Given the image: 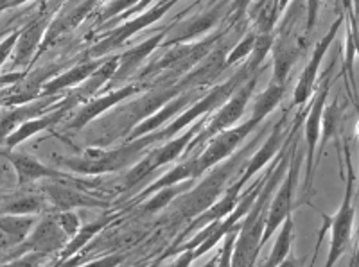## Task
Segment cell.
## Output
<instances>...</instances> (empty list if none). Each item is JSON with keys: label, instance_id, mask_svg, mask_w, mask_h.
Segmentation results:
<instances>
[{"label": "cell", "instance_id": "8992f818", "mask_svg": "<svg viewBox=\"0 0 359 267\" xmlns=\"http://www.w3.org/2000/svg\"><path fill=\"white\" fill-rule=\"evenodd\" d=\"M198 131H200V125L192 128V130H189L187 133H184L182 137H178V138H175V140L168 142L165 146L160 147V149L151 151V153L147 154L146 158L140 160V162L137 163V165H135L130 172H128L126 179H124V186H126V189H131V186H135L137 183L142 182L146 176L151 174L155 169H158V167L172 162V160H178L180 154L184 153L185 147L191 144L192 137H194Z\"/></svg>", "mask_w": 359, "mask_h": 267}, {"label": "cell", "instance_id": "484cf974", "mask_svg": "<svg viewBox=\"0 0 359 267\" xmlns=\"http://www.w3.org/2000/svg\"><path fill=\"white\" fill-rule=\"evenodd\" d=\"M45 196L27 194L18 192L8 198H0V214H17V215H34L45 210Z\"/></svg>", "mask_w": 359, "mask_h": 267}, {"label": "cell", "instance_id": "83f0119b", "mask_svg": "<svg viewBox=\"0 0 359 267\" xmlns=\"http://www.w3.org/2000/svg\"><path fill=\"white\" fill-rule=\"evenodd\" d=\"M163 40V33L156 34V36L149 38V40H146L144 43L137 45V47H133V49H130L128 53H124L123 56L118 57V67L117 70H115L114 77H117V79H123V77H126L128 74L131 72V70H135L137 67L142 63L144 60H146L149 54L155 50V47H158L160 41Z\"/></svg>", "mask_w": 359, "mask_h": 267}, {"label": "cell", "instance_id": "5b68a950", "mask_svg": "<svg viewBox=\"0 0 359 267\" xmlns=\"http://www.w3.org/2000/svg\"><path fill=\"white\" fill-rule=\"evenodd\" d=\"M290 162L291 167L290 170H286L284 174V182L278 186L277 196L271 201V207L268 208V215H266V224L264 231H262V239H261V247L264 246L269 240V237L273 235V231L278 230V226L282 224V221L291 214V208H293V194H294V186H297L298 182V172H300V163H302V158L300 154L297 153V144L293 146L290 154Z\"/></svg>", "mask_w": 359, "mask_h": 267}, {"label": "cell", "instance_id": "ee69618b", "mask_svg": "<svg viewBox=\"0 0 359 267\" xmlns=\"http://www.w3.org/2000/svg\"><path fill=\"white\" fill-rule=\"evenodd\" d=\"M149 4H151V0H140V2H137V4L133 6V8L128 9V15H133V13L144 11V8H147Z\"/></svg>", "mask_w": 359, "mask_h": 267}, {"label": "cell", "instance_id": "d590c367", "mask_svg": "<svg viewBox=\"0 0 359 267\" xmlns=\"http://www.w3.org/2000/svg\"><path fill=\"white\" fill-rule=\"evenodd\" d=\"M216 18H217L216 13H207V15H203V17H198L196 20H192L191 24L185 27V33L180 34L175 41L176 43H178V41H187L191 40V38L198 36V34L205 33V31H208V29L212 27Z\"/></svg>", "mask_w": 359, "mask_h": 267}, {"label": "cell", "instance_id": "9a60e30c", "mask_svg": "<svg viewBox=\"0 0 359 267\" xmlns=\"http://www.w3.org/2000/svg\"><path fill=\"white\" fill-rule=\"evenodd\" d=\"M343 24V17H338V20L332 24L331 31L322 38L318 45H316V49H314L313 57L307 63L306 70L302 72V77H300V83H298L297 90H294V104H304V102L309 99L311 92L314 88V81H316V74H318L320 63H322V57L325 56L327 49L331 47L332 40L336 38V33H338V29L341 27Z\"/></svg>", "mask_w": 359, "mask_h": 267}, {"label": "cell", "instance_id": "ba28073f", "mask_svg": "<svg viewBox=\"0 0 359 267\" xmlns=\"http://www.w3.org/2000/svg\"><path fill=\"white\" fill-rule=\"evenodd\" d=\"M354 183L355 176L352 170L351 163H348V182L347 191H345V198H343L341 207H339L338 214L332 219V240H331V251H329V262L327 266H334L336 260L343 255V251L348 247L352 235V223H354Z\"/></svg>", "mask_w": 359, "mask_h": 267}, {"label": "cell", "instance_id": "9c48e42d", "mask_svg": "<svg viewBox=\"0 0 359 267\" xmlns=\"http://www.w3.org/2000/svg\"><path fill=\"white\" fill-rule=\"evenodd\" d=\"M255 81H257V74L250 77V81L246 83V85L237 86L239 90L233 93L232 97H229L224 101V104L221 106V109L216 114V117H214L212 122L205 128L203 133L198 137L196 142L189 144V146L196 147L200 142H207V140H210L214 135H217L219 131L226 130V128H230L232 124H236V122L239 121V117L243 115V111H245L246 102L252 97L253 88H255Z\"/></svg>", "mask_w": 359, "mask_h": 267}, {"label": "cell", "instance_id": "7a4b0ae2", "mask_svg": "<svg viewBox=\"0 0 359 267\" xmlns=\"http://www.w3.org/2000/svg\"><path fill=\"white\" fill-rule=\"evenodd\" d=\"M146 144L142 138H137V142L126 144V146L118 147L114 151H102V149H88L83 156H62V154H54L50 156L56 165L65 167L72 170L76 174L86 176H97L107 174V172H115L124 167L130 165L137 156L144 151Z\"/></svg>", "mask_w": 359, "mask_h": 267}, {"label": "cell", "instance_id": "1f68e13d", "mask_svg": "<svg viewBox=\"0 0 359 267\" xmlns=\"http://www.w3.org/2000/svg\"><path fill=\"white\" fill-rule=\"evenodd\" d=\"M278 11H280L278 0H259L257 4L250 8V17L257 25L259 34H269V31L273 29L275 22H277Z\"/></svg>", "mask_w": 359, "mask_h": 267}, {"label": "cell", "instance_id": "6da1fadb", "mask_svg": "<svg viewBox=\"0 0 359 267\" xmlns=\"http://www.w3.org/2000/svg\"><path fill=\"white\" fill-rule=\"evenodd\" d=\"M278 158H280V162H278L277 167L269 169L268 178H266L261 192H259L252 208L245 215V221L239 226V235H237L232 256H230V266H252L257 259V253L261 251V239L262 231H264L266 215H268L269 199H271V194L277 189L278 182L286 174L290 154L280 153Z\"/></svg>", "mask_w": 359, "mask_h": 267}, {"label": "cell", "instance_id": "52a82bcc", "mask_svg": "<svg viewBox=\"0 0 359 267\" xmlns=\"http://www.w3.org/2000/svg\"><path fill=\"white\" fill-rule=\"evenodd\" d=\"M259 118L252 117L250 121H246L245 124H241L239 128H226V130L219 131L217 135H214L210 138V144H208L207 149L198 156L200 160V167L203 172L210 170L212 167H216L217 163L223 162L224 158H229L230 154L237 149V146L245 140V137H248L255 125H259Z\"/></svg>", "mask_w": 359, "mask_h": 267}, {"label": "cell", "instance_id": "836d02e7", "mask_svg": "<svg viewBox=\"0 0 359 267\" xmlns=\"http://www.w3.org/2000/svg\"><path fill=\"white\" fill-rule=\"evenodd\" d=\"M192 185V179L189 182H182V183H175V185H169V186H163V189H158L156 194L153 198L147 199L146 203L142 205V212H158L163 210L165 207H169V203L175 201L180 194H184L187 191L189 186Z\"/></svg>", "mask_w": 359, "mask_h": 267}, {"label": "cell", "instance_id": "60d3db41", "mask_svg": "<svg viewBox=\"0 0 359 267\" xmlns=\"http://www.w3.org/2000/svg\"><path fill=\"white\" fill-rule=\"evenodd\" d=\"M192 260H194V251H192V249H185V251H184V255L180 256V259L175 262V266H176V267L189 266V263H191Z\"/></svg>", "mask_w": 359, "mask_h": 267}, {"label": "cell", "instance_id": "7bdbcfd3", "mask_svg": "<svg viewBox=\"0 0 359 267\" xmlns=\"http://www.w3.org/2000/svg\"><path fill=\"white\" fill-rule=\"evenodd\" d=\"M250 2H252V0H233L232 11L233 13H243L246 8H248Z\"/></svg>", "mask_w": 359, "mask_h": 267}, {"label": "cell", "instance_id": "ffe728a7", "mask_svg": "<svg viewBox=\"0 0 359 267\" xmlns=\"http://www.w3.org/2000/svg\"><path fill=\"white\" fill-rule=\"evenodd\" d=\"M95 2H97V0H83L81 4H78L74 9H70V11L63 13L62 17L56 18V20L47 27L43 40H41V45L53 43L56 38L63 36V34L70 33L72 29L78 27V25L85 20L86 15L94 9Z\"/></svg>", "mask_w": 359, "mask_h": 267}, {"label": "cell", "instance_id": "5bb4252c", "mask_svg": "<svg viewBox=\"0 0 359 267\" xmlns=\"http://www.w3.org/2000/svg\"><path fill=\"white\" fill-rule=\"evenodd\" d=\"M331 88V81L329 76L325 77L322 88H320L318 95L314 99L311 114L306 122V140H307V170H306V189L311 191V183H313V172H314V151H316V144L320 138V124H322V114L323 106H325L327 93Z\"/></svg>", "mask_w": 359, "mask_h": 267}, {"label": "cell", "instance_id": "e0dca14e", "mask_svg": "<svg viewBox=\"0 0 359 267\" xmlns=\"http://www.w3.org/2000/svg\"><path fill=\"white\" fill-rule=\"evenodd\" d=\"M45 22L43 18H38L33 24H29L27 27L22 29L18 33V40L15 43V49H13V67H25L29 61L33 60L34 53L41 45V40L45 36Z\"/></svg>", "mask_w": 359, "mask_h": 267}, {"label": "cell", "instance_id": "8d00e7d4", "mask_svg": "<svg viewBox=\"0 0 359 267\" xmlns=\"http://www.w3.org/2000/svg\"><path fill=\"white\" fill-rule=\"evenodd\" d=\"M56 219H57V223H60V226L63 228V231L69 235L70 239H72L74 235L78 233L79 228H81L79 217L76 215V212L74 210H62L56 215Z\"/></svg>", "mask_w": 359, "mask_h": 267}, {"label": "cell", "instance_id": "ac0fdd59", "mask_svg": "<svg viewBox=\"0 0 359 267\" xmlns=\"http://www.w3.org/2000/svg\"><path fill=\"white\" fill-rule=\"evenodd\" d=\"M139 90L140 88L137 85H130V86H124V88L117 90V92L108 93V95H104V97H99V99H95V101H90L88 104H85V108H83L81 111L76 115V118L70 122V128H74V130H81L83 125L88 124L90 121H94L95 117H99L101 114H104V111H107V109H110L111 106H115L117 102H123L124 99L130 97V95H133V93H137Z\"/></svg>", "mask_w": 359, "mask_h": 267}, {"label": "cell", "instance_id": "7402d4cb", "mask_svg": "<svg viewBox=\"0 0 359 267\" xmlns=\"http://www.w3.org/2000/svg\"><path fill=\"white\" fill-rule=\"evenodd\" d=\"M275 54V63H273V81L278 85H284L287 79V74H290L291 67H293L294 61L298 60L300 53H302V43L297 40H291V38H284L277 41V45L271 47Z\"/></svg>", "mask_w": 359, "mask_h": 267}, {"label": "cell", "instance_id": "cb8c5ba5", "mask_svg": "<svg viewBox=\"0 0 359 267\" xmlns=\"http://www.w3.org/2000/svg\"><path fill=\"white\" fill-rule=\"evenodd\" d=\"M99 67H101V61H86V63L74 67V69L67 70L65 74H62L60 77H56V79H53V81H49L47 85L41 86L40 95L41 97H50V95H54V93L60 92V90L79 85V83H83L85 79H88Z\"/></svg>", "mask_w": 359, "mask_h": 267}, {"label": "cell", "instance_id": "603a6c76", "mask_svg": "<svg viewBox=\"0 0 359 267\" xmlns=\"http://www.w3.org/2000/svg\"><path fill=\"white\" fill-rule=\"evenodd\" d=\"M70 104H72V102H69V104L63 106V108L57 109V111H54V114L45 115V117L41 115V117H34V118H29V121H25L24 124L18 125L17 130L13 131V133L6 138L4 146L8 147V149H13V147H17L18 144H22L24 140H27L29 137H34L38 131H43V130H47L49 125L56 124V122L67 114V108H69Z\"/></svg>", "mask_w": 359, "mask_h": 267}, {"label": "cell", "instance_id": "7c38bea8", "mask_svg": "<svg viewBox=\"0 0 359 267\" xmlns=\"http://www.w3.org/2000/svg\"><path fill=\"white\" fill-rule=\"evenodd\" d=\"M175 4H176V0H165V2L155 6V8L149 9V11L142 13L140 17L126 22L124 25H121V27L115 29L110 38H107L104 41H101L97 47H94L92 54H94V56H102V54H107V53H110V50L121 47V45H123L128 38L133 36L135 33H139V31H142V29H146V27H149L151 24H155L156 20H160V18H162L163 15H165V13H168Z\"/></svg>", "mask_w": 359, "mask_h": 267}, {"label": "cell", "instance_id": "277c9868", "mask_svg": "<svg viewBox=\"0 0 359 267\" xmlns=\"http://www.w3.org/2000/svg\"><path fill=\"white\" fill-rule=\"evenodd\" d=\"M248 76H250V74L246 72V69H243L241 72L237 74L236 77H232L230 81H226V83H224V85H221V86H217V88H214L212 92L207 93V95H205L203 99H198L196 102H192L191 108H189L187 111H185V114L180 115V117L176 118V121L172 122V124L169 125V128H165V130H163L162 133L149 135V137H144V138L140 137V138H142L146 146H149V144H151V142H158V140H165V138L175 137V135L178 133L180 130H184L185 125L191 124L192 121H196L198 117H201V115L208 114V111L216 108L217 104H221V102L226 101V99L230 97V93H232L233 90L237 88V86L241 85L243 79H246V77H248Z\"/></svg>", "mask_w": 359, "mask_h": 267}, {"label": "cell", "instance_id": "bcb514c9", "mask_svg": "<svg viewBox=\"0 0 359 267\" xmlns=\"http://www.w3.org/2000/svg\"><path fill=\"white\" fill-rule=\"evenodd\" d=\"M345 6H347V8H351V0H345Z\"/></svg>", "mask_w": 359, "mask_h": 267}, {"label": "cell", "instance_id": "b9f144b4", "mask_svg": "<svg viewBox=\"0 0 359 267\" xmlns=\"http://www.w3.org/2000/svg\"><path fill=\"white\" fill-rule=\"evenodd\" d=\"M121 260H123V256H107V259H102L101 262H92L90 266H117V263H121Z\"/></svg>", "mask_w": 359, "mask_h": 267}, {"label": "cell", "instance_id": "f546056e", "mask_svg": "<svg viewBox=\"0 0 359 267\" xmlns=\"http://www.w3.org/2000/svg\"><path fill=\"white\" fill-rule=\"evenodd\" d=\"M111 219H114L111 215H107V217H102L99 219V221H94V223H90L86 224V226L79 228L78 233L74 235L72 239L67 242V246L63 247L62 253H60V260H69L70 256L76 255L78 251H81L83 247L86 246V242H90V240L94 239L99 231H102L108 224L111 223Z\"/></svg>", "mask_w": 359, "mask_h": 267}, {"label": "cell", "instance_id": "4316f807", "mask_svg": "<svg viewBox=\"0 0 359 267\" xmlns=\"http://www.w3.org/2000/svg\"><path fill=\"white\" fill-rule=\"evenodd\" d=\"M201 174H205V172L201 170L198 156L192 160H185L184 163H180V165H176L175 169L169 170L168 174H163L162 178L156 179L153 185L147 186L146 191L142 192V198L149 196L151 192H156L158 189H163V186L175 185V183H182V182H189V179H196L200 178Z\"/></svg>", "mask_w": 359, "mask_h": 267}, {"label": "cell", "instance_id": "f35d334b", "mask_svg": "<svg viewBox=\"0 0 359 267\" xmlns=\"http://www.w3.org/2000/svg\"><path fill=\"white\" fill-rule=\"evenodd\" d=\"M137 2H140V0H114V2H110V6L104 9L102 18H104V20H110V18L117 17V15H121V13L126 11V9L133 8Z\"/></svg>", "mask_w": 359, "mask_h": 267}, {"label": "cell", "instance_id": "4fadbf2b", "mask_svg": "<svg viewBox=\"0 0 359 267\" xmlns=\"http://www.w3.org/2000/svg\"><path fill=\"white\" fill-rule=\"evenodd\" d=\"M6 158L11 162L13 169L17 172L18 185H27L38 179H56V182H76V176L67 174L63 170H57L56 167H50L47 163L40 162L36 156L25 153H8Z\"/></svg>", "mask_w": 359, "mask_h": 267}, {"label": "cell", "instance_id": "30bf717a", "mask_svg": "<svg viewBox=\"0 0 359 267\" xmlns=\"http://www.w3.org/2000/svg\"><path fill=\"white\" fill-rule=\"evenodd\" d=\"M43 191L57 212L76 210V208H107L110 205L107 199L88 194L86 189L56 179H43Z\"/></svg>", "mask_w": 359, "mask_h": 267}, {"label": "cell", "instance_id": "d6a6232c", "mask_svg": "<svg viewBox=\"0 0 359 267\" xmlns=\"http://www.w3.org/2000/svg\"><path fill=\"white\" fill-rule=\"evenodd\" d=\"M278 228H280V231H278L273 249H271L268 262H266L268 267L280 266V263H284L286 256L290 255L291 240H293V217H291V214L282 221V224Z\"/></svg>", "mask_w": 359, "mask_h": 267}, {"label": "cell", "instance_id": "ab89813d", "mask_svg": "<svg viewBox=\"0 0 359 267\" xmlns=\"http://www.w3.org/2000/svg\"><path fill=\"white\" fill-rule=\"evenodd\" d=\"M320 0H307V33H311L318 17Z\"/></svg>", "mask_w": 359, "mask_h": 267}, {"label": "cell", "instance_id": "4dcf8cb0", "mask_svg": "<svg viewBox=\"0 0 359 267\" xmlns=\"http://www.w3.org/2000/svg\"><path fill=\"white\" fill-rule=\"evenodd\" d=\"M36 224L34 217H25L17 214H0V228L9 235L15 244H22Z\"/></svg>", "mask_w": 359, "mask_h": 267}, {"label": "cell", "instance_id": "74e56055", "mask_svg": "<svg viewBox=\"0 0 359 267\" xmlns=\"http://www.w3.org/2000/svg\"><path fill=\"white\" fill-rule=\"evenodd\" d=\"M255 38H257V34H248V36H246L245 40L241 41V43L237 45L236 49H233L232 53L229 54V56H226L224 63H226V65H233V63H237V61L243 60L245 56H248V54L253 50V45H255Z\"/></svg>", "mask_w": 359, "mask_h": 267}, {"label": "cell", "instance_id": "2e32d148", "mask_svg": "<svg viewBox=\"0 0 359 267\" xmlns=\"http://www.w3.org/2000/svg\"><path fill=\"white\" fill-rule=\"evenodd\" d=\"M192 101H194V102L198 101L194 93H182L180 97L171 99L168 104L162 106V109H160V111H155V114L149 115V117L144 118L142 122H139V124L135 125L133 133L128 137V142H133V140H137V138L146 137L147 133L155 131L156 128H160V125L163 124V122H168L169 118L175 117L176 114H180V111H182L185 106L192 104Z\"/></svg>", "mask_w": 359, "mask_h": 267}, {"label": "cell", "instance_id": "e575fe53", "mask_svg": "<svg viewBox=\"0 0 359 267\" xmlns=\"http://www.w3.org/2000/svg\"><path fill=\"white\" fill-rule=\"evenodd\" d=\"M282 93H284V85H278V83L271 81V85H269L268 88L259 95L257 102H255V108H253L252 117L262 121V118H264L266 115H268L269 111L278 104V102H280Z\"/></svg>", "mask_w": 359, "mask_h": 267}, {"label": "cell", "instance_id": "d6986e66", "mask_svg": "<svg viewBox=\"0 0 359 267\" xmlns=\"http://www.w3.org/2000/svg\"><path fill=\"white\" fill-rule=\"evenodd\" d=\"M243 186H245V183H243L241 179H237L233 185H230L229 191L224 192L223 196H219V199H217L216 203H212V205H210L207 210L201 212L200 215H196V217H194V221H192V224L189 226V230L201 228V226H205V224L212 223V221H219V219L226 217V215H229L230 212L236 208L237 199H239V196H241Z\"/></svg>", "mask_w": 359, "mask_h": 267}, {"label": "cell", "instance_id": "44dd1931", "mask_svg": "<svg viewBox=\"0 0 359 267\" xmlns=\"http://www.w3.org/2000/svg\"><path fill=\"white\" fill-rule=\"evenodd\" d=\"M284 135H286V131H284V118H282V121L275 125L273 133L269 135V138L264 142V146L261 147V151L253 154L252 160H250L248 165H246L245 172H243V176L239 178L243 183H245V185L250 182V178H252L253 174H257L259 170H261L262 167H264L266 163L273 158L278 151H280V147L284 146V144H282V140H284Z\"/></svg>", "mask_w": 359, "mask_h": 267}, {"label": "cell", "instance_id": "f6af8a7d", "mask_svg": "<svg viewBox=\"0 0 359 267\" xmlns=\"http://www.w3.org/2000/svg\"><path fill=\"white\" fill-rule=\"evenodd\" d=\"M24 2H27V0H13L11 6H20V4H24Z\"/></svg>", "mask_w": 359, "mask_h": 267}, {"label": "cell", "instance_id": "8fae6325", "mask_svg": "<svg viewBox=\"0 0 359 267\" xmlns=\"http://www.w3.org/2000/svg\"><path fill=\"white\" fill-rule=\"evenodd\" d=\"M69 240L70 237L60 226L56 215H45L41 221L34 224L27 239L22 244L25 246V251H34V253H41L47 256L54 251L63 249Z\"/></svg>", "mask_w": 359, "mask_h": 267}, {"label": "cell", "instance_id": "f1b7e54d", "mask_svg": "<svg viewBox=\"0 0 359 267\" xmlns=\"http://www.w3.org/2000/svg\"><path fill=\"white\" fill-rule=\"evenodd\" d=\"M224 60H226V56H224L221 50L210 54V56L207 54V56H205L203 60L198 63L196 69L192 70V72L185 77V81L182 83L180 86H182V88H187V86L205 85V83H208L210 79H214V77H216L217 74L223 70V67L226 65V63H224Z\"/></svg>", "mask_w": 359, "mask_h": 267}, {"label": "cell", "instance_id": "3957f363", "mask_svg": "<svg viewBox=\"0 0 359 267\" xmlns=\"http://www.w3.org/2000/svg\"><path fill=\"white\" fill-rule=\"evenodd\" d=\"M239 160H229L224 162L223 165L216 167L212 172H208L203 178V182L200 185H196L192 191H185L184 194H180L175 199V212L180 217L185 219H194L196 215H200L201 212L207 210L212 203H216L219 199V196L223 194V189L229 182L230 176L233 174Z\"/></svg>", "mask_w": 359, "mask_h": 267}, {"label": "cell", "instance_id": "d4e9b609", "mask_svg": "<svg viewBox=\"0 0 359 267\" xmlns=\"http://www.w3.org/2000/svg\"><path fill=\"white\" fill-rule=\"evenodd\" d=\"M49 104L50 102L47 101V97H43V101L25 102L24 106H20V108L13 109V111H9V114L2 115V117H0V144H4L6 138H8L13 131L17 130L18 125L24 124V122L29 121V118L38 117V115H40Z\"/></svg>", "mask_w": 359, "mask_h": 267}]
</instances>
